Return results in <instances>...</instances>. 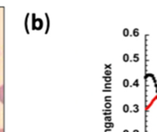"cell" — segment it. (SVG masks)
<instances>
[{"mask_svg": "<svg viewBox=\"0 0 157 132\" xmlns=\"http://www.w3.org/2000/svg\"><path fill=\"white\" fill-rule=\"evenodd\" d=\"M0 102L3 104L4 103V86H0Z\"/></svg>", "mask_w": 157, "mask_h": 132, "instance_id": "obj_1", "label": "cell"}, {"mask_svg": "<svg viewBox=\"0 0 157 132\" xmlns=\"http://www.w3.org/2000/svg\"><path fill=\"white\" fill-rule=\"evenodd\" d=\"M129 109H130V107H129L128 105H124V106H123V111H124L125 113H127V112L129 111Z\"/></svg>", "mask_w": 157, "mask_h": 132, "instance_id": "obj_2", "label": "cell"}, {"mask_svg": "<svg viewBox=\"0 0 157 132\" xmlns=\"http://www.w3.org/2000/svg\"><path fill=\"white\" fill-rule=\"evenodd\" d=\"M123 85H124V86H128V85H129V81H128L127 79H126V80H124Z\"/></svg>", "mask_w": 157, "mask_h": 132, "instance_id": "obj_3", "label": "cell"}, {"mask_svg": "<svg viewBox=\"0 0 157 132\" xmlns=\"http://www.w3.org/2000/svg\"><path fill=\"white\" fill-rule=\"evenodd\" d=\"M123 60H124L125 62H127V61H128V54H125V55L123 56Z\"/></svg>", "mask_w": 157, "mask_h": 132, "instance_id": "obj_4", "label": "cell"}, {"mask_svg": "<svg viewBox=\"0 0 157 132\" xmlns=\"http://www.w3.org/2000/svg\"><path fill=\"white\" fill-rule=\"evenodd\" d=\"M0 132H4V130L3 129H0Z\"/></svg>", "mask_w": 157, "mask_h": 132, "instance_id": "obj_5", "label": "cell"}, {"mask_svg": "<svg viewBox=\"0 0 157 132\" xmlns=\"http://www.w3.org/2000/svg\"><path fill=\"white\" fill-rule=\"evenodd\" d=\"M123 132H129V130H124V131Z\"/></svg>", "mask_w": 157, "mask_h": 132, "instance_id": "obj_6", "label": "cell"}]
</instances>
